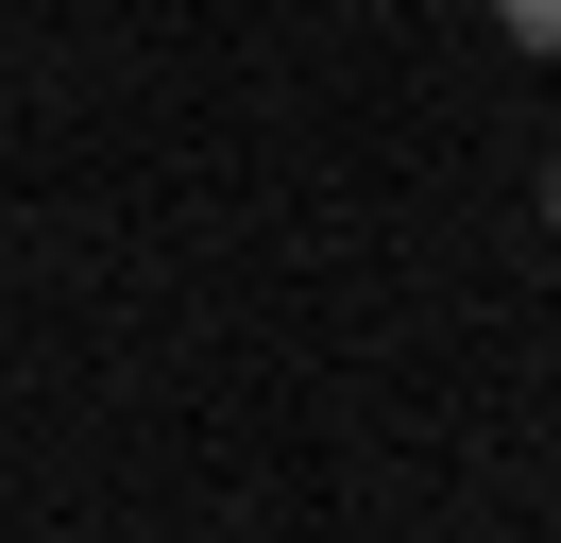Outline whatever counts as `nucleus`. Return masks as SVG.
Masks as SVG:
<instances>
[{"label":"nucleus","mask_w":561,"mask_h":543,"mask_svg":"<svg viewBox=\"0 0 561 543\" xmlns=\"http://www.w3.org/2000/svg\"><path fill=\"white\" fill-rule=\"evenodd\" d=\"M511 18V51H561V0H493Z\"/></svg>","instance_id":"f257e3e1"}]
</instances>
